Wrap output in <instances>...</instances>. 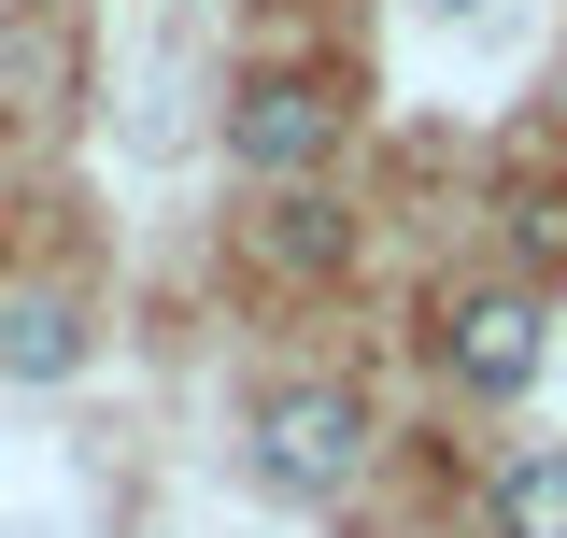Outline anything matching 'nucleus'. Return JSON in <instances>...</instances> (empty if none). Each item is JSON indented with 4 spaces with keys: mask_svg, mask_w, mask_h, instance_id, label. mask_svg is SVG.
<instances>
[{
    "mask_svg": "<svg viewBox=\"0 0 567 538\" xmlns=\"http://www.w3.org/2000/svg\"><path fill=\"white\" fill-rule=\"evenodd\" d=\"M241 468H256V496H341L354 468H369V397L354 383H270L256 397V425H241Z\"/></svg>",
    "mask_w": 567,
    "mask_h": 538,
    "instance_id": "nucleus-1",
    "label": "nucleus"
},
{
    "mask_svg": "<svg viewBox=\"0 0 567 538\" xmlns=\"http://www.w3.org/2000/svg\"><path fill=\"white\" fill-rule=\"evenodd\" d=\"M227 156L270 170V185H298V170L341 156V100H327L312 71H241V100H227Z\"/></svg>",
    "mask_w": 567,
    "mask_h": 538,
    "instance_id": "nucleus-2",
    "label": "nucleus"
},
{
    "mask_svg": "<svg viewBox=\"0 0 567 538\" xmlns=\"http://www.w3.org/2000/svg\"><path fill=\"white\" fill-rule=\"evenodd\" d=\"M440 354H454V383L525 397V383H539V298H525V283H468V298L440 312Z\"/></svg>",
    "mask_w": 567,
    "mask_h": 538,
    "instance_id": "nucleus-3",
    "label": "nucleus"
},
{
    "mask_svg": "<svg viewBox=\"0 0 567 538\" xmlns=\"http://www.w3.org/2000/svg\"><path fill=\"white\" fill-rule=\"evenodd\" d=\"M85 369V312L71 298H0V383H71Z\"/></svg>",
    "mask_w": 567,
    "mask_h": 538,
    "instance_id": "nucleus-4",
    "label": "nucleus"
},
{
    "mask_svg": "<svg viewBox=\"0 0 567 538\" xmlns=\"http://www.w3.org/2000/svg\"><path fill=\"white\" fill-rule=\"evenodd\" d=\"M496 538H567V454L554 439H525L496 468Z\"/></svg>",
    "mask_w": 567,
    "mask_h": 538,
    "instance_id": "nucleus-5",
    "label": "nucleus"
},
{
    "mask_svg": "<svg viewBox=\"0 0 567 538\" xmlns=\"http://www.w3.org/2000/svg\"><path fill=\"white\" fill-rule=\"evenodd\" d=\"M270 241H284V269H341V227H327V199H284Z\"/></svg>",
    "mask_w": 567,
    "mask_h": 538,
    "instance_id": "nucleus-6",
    "label": "nucleus"
}]
</instances>
